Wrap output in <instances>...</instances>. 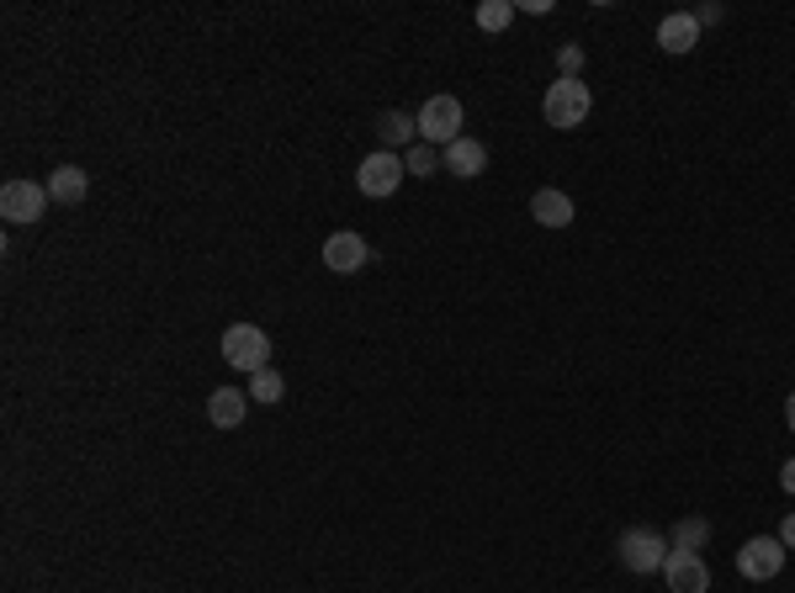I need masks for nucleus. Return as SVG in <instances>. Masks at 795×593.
<instances>
[{
	"mask_svg": "<svg viewBox=\"0 0 795 593\" xmlns=\"http://www.w3.org/2000/svg\"><path fill=\"white\" fill-rule=\"evenodd\" d=\"M583 69V43H562L557 48V80H579Z\"/></svg>",
	"mask_w": 795,
	"mask_h": 593,
	"instance_id": "nucleus-20",
	"label": "nucleus"
},
{
	"mask_svg": "<svg viewBox=\"0 0 795 593\" xmlns=\"http://www.w3.org/2000/svg\"><path fill=\"white\" fill-rule=\"evenodd\" d=\"M48 186H37V180H5L0 186V212H5V223H37L43 212H48Z\"/></svg>",
	"mask_w": 795,
	"mask_h": 593,
	"instance_id": "nucleus-7",
	"label": "nucleus"
},
{
	"mask_svg": "<svg viewBox=\"0 0 795 593\" xmlns=\"http://www.w3.org/2000/svg\"><path fill=\"white\" fill-rule=\"evenodd\" d=\"M223 360L234 366V371H266L271 366V339H266V328L260 324H228L223 328Z\"/></svg>",
	"mask_w": 795,
	"mask_h": 593,
	"instance_id": "nucleus-2",
	"label": "nucleus"
},
{
	"mask_svg": "<svg viewBox=\"0 0 795 593\" xmlns=\"http://www.w3.org/2000/svg\"><path fill=\"white\" fill-rule=\"evenodd\" d=\"M245 414H249L245 387H217L213 398H208V424H213V429H239Z\"/></svg>",
	"mask_w": 795,
	"mask_h": 593,
	"instance_id": "nucleus-10",
	"label": "nucleus"
},
{
	"mask_svg": "<svg viewBox=\"0 0 795 593\" xmlns=\"http://www.w3.org/2000/svg\"><path fill=\"white\" fill-rule=\"evenodd\" d=\"M573 197L568 191H557V186H541L536 197H530V217L541 223V228H568L573 223Z\"/></svg>",
	"mask_w": 795,
	"mask_h": 593,
	"instance_id": "nucleus-11",
	"label": "nucleus"
},
{
	"mask_svg": "<svg viewBox=\"0 0 795 593\" xmlns=\"http://www.w3.org/2000/svg\"><path fill=\"white\" fill-rule=\"evenodd\" d=\"M86 191H91V176L80 170V165H59L54 176H48V197L64 202V208H80L86 202Z\"/></svg>",
	"mask_w": 795,
	"mask_h": 593,
	"instance_id": "nucleus-14",
	"label": "nucleus"
},
{
	"mask_svg": "<svg viewBox=\"0 0 795 593\" xmlns=\"http://www.w3.org/2000/svg\"><path fill=\"white\" fill-rule=\"evenodd\" d=\"M589 112H594V96H589L583 80H551L547 96H541V118H547L551 127H562V133L583 127Z\"/></svg>",
	"mask_w": 795,
	"mask_h": 593,
	"instance_id": "nucleus-1",
	"label": "nucleus"
},
{
	"mask_svg": "<svg viewBox=\"0 0 795 593\" xmlns=\"http://www.w3.org/2000/svg\"><path fill=\"white\" fill-rule=\"evenodd\" d=\"M510 22H515V5H510V0H483V5H478V27L483 32H504Z\"/></svg>",
	"mask_w": 795,
	"mask_h": 593,
	"instance_id": "nucleus-18",
	"label": "nucleus"
},
{
	"mask_svg": "<svg viewBox=\"0 0 795 593\" xmlns=\"http://www.w3.org/2000/svg\"><path fill=\"white\" fill-rule=\"evenodd\" d=\"M780 540H785V551H795V508L785 514V525H780Z\"/></svg>",
	"mask_w": 795,
	"mask_h": 593,
	"instance_id": "nucleus-22",
	"label": "nucleus"
},
{
	"mask_svg": "<svg viewBox=\"0 0 795 593\" xmlns=\"http://www.w3.org/2000/svg\"><path fill=\"white\" fill-rule=\"evenodd\" d=\"M281 398H287V377H281L276 366L249 377V403H281Z\"/></svg>",
	"mask_w": 795,
	"mask_h": 593,
	"instance_id": "nucleus-17",
	"label": "nucleus"
},
{
	"mask_svg": "<svg viewBox=\"0 0 795 593\" xmlns=\"http://www.w3.org/2000/svg\"><path fill=\"white\" fill-rule=\"evenodd\" d=\"M403 154H393V148H377V154H367L361 159V170H356V186H361V197H393L398 186H403Z\"/></svg>",
	"mask_w": 795,
	"mask_h": 593,
	"instance_id": "nucleus-6",
	"label": "nucleus"
},
{
	"mask_svg": "<svg viewBox=\"0 0 795 593\" xmlns=\"http://www.w3.org/2000/svg\"><path fill=\"white\" fill-rule=\"evenodd\" d=\"M785 540L780 535H753L742 551H737V572L742 578H753V583H769V578H780L785 572Z\"/></svg>",
	"mask_w": 795,
	"mask_h": 593,
	"instance_id": "nucleus-5",
	"label": "nucleus"
},
{
	"mask_svg": "<svg viewBox=\"0 0 795 593\" xmlns=\"http://www.w3.org/2000/svg\"><path fill=\"white\" fill-rule=\"evenodd\" d=\"M710 540V519H701V514H690V519H679L673 525V540H669V551H695L701 557V546Z\"/></svg>",
	"mask_w": 795,
	"mask_h": 593,
	"instance_id": "nucleus-16",
	"label": "nucleus"
},
{
	"mask_svg": "<svg viewBox=\"0 0 795 593\" xmlns=\"http://www.w3.org/2000/svg\"><path fill=\"white\" fill-rule=\"evenodd\" d=\"M615 557H620V567L626 572H663V562H669V540L658 530H647V525H637V530H626L620 540H615Z\"/></svg>",
	"mask_w": 795,
	"mask_h": 593,
	"instance_id": "nucleus-3",
	"label": "nucleus"
},
{
	"mask_svg": "<svg viewBox=\"0 0 795 593\" xmlns=\"http://www.w3.org/2000/svg\"><path fill=\"white\" fill-rule=\"evenodd\" d=\"M324 266L335 276H356V270L371 266V244L361 234H350V228H339V234L324 238Z\"/></svg>",
	"mask_w": 795,
	"mask_h": 593,
	"instance_id": "nucleus-8",
	"label": "nucleus"
},
{
	"mask_svg": "<svg viewBox=\"0 0 795 593\" xmlns=\"http://www.w3.org/2000/svg\"><path fill=\"white\" fill-rule=\"evenodd\" d=\"M780 488H785V493H791V499H795V456H791V461H785V467H780Z\"/></svg>",
	"mask_w": 795,
	"mask_h": 593,
	"instance_id": "nucleus-23",
	"label": "nucleus"
},
{
	"mask_svg": "<svg viewBox=\"0 0 795 593\" xmlns=\"http://www.w3.org/2000/svg\"><path fill=\"white\" fill-rule=\"evenodd\" d=\"M695 43H701V27H695L690 11H669V16L658 22V48H663V54H690Z\"/></svg>",
	"mask_w": 795,
	"mask_h": 593,
	"instance_id": "nucleus-12",
	"label": "nucleus"
},
{
	"mask_svg": "<svg viewBox=\"0 0 795 593\" xmlns=\"http://www.w3.org/2000/svg\"><path fill=\"white\" fill-rule=\"evenodd\" d=\"M785 424H791V429H795V392H791V398H785Z\"/></svg>",
	"mask_w": 795,
	"mask_h": 593,
	"instance_id": "nucleus-24",
	"label": "nucleus"
},
{
	"mask_svg": "<svg viewBox=\"0 0 795 593\" xmlns=\"http://www.w3.org/2000/svg\"><path fill=\"white\" fill-rule=\"evenodd\" d=\"M663 578H669V593H710V567L695 551H669Z\"/></svg>",
	"mask_w": 795,
	"mask_h": 593,
	"instance_id": "nucleus-9",
	"label": "nucleus"
},
{
	"mask_svg": "<svg viewBox=\"0 0 795 593\" xmlns=\"http://www.w3.org/2000/svg\"><path fill=\"white\" fill-rule=\"evenodd\" d=\"M461 101L457 96H429L419 107V144H457L461 138Z\"/></svg>",
	"mask_w": 795,
	"mask_h": 593,
	"instance_id": "nucleus-4",
	"label": "nucleus"
},
{
	"mask_svg": "<svg viewBox=\"0 0 795 593\" xmlns=\"http://www.w3.org/2000/svg\"><path fill=\"white\" fill-rule=\"evenodd\" d=\"M446 170H451V176H461V180L483 176V170H489V144H478V138H467V133H461L457 144H446Z\"/></svg>",
	"mask_w": 795,
	"mask_h": 593,
	"instance_id": "nucleus-13",
	"label": "nucleus"
},
{
	"mask_svg": "<svg viewBox=\"0 0 795 593\" xmlns=\"http://www.w3.org/2000/svg\"><path fill=\"white\" fill-rule=\"evenodd\" d=\"M414 133H419V118H408V112H382V118H377V138H382V148H398V144L414 148Z\"/></svg>",
	"mask_w": 795,
	"mask_h": 593,
	"instance_id": "nucleus-15",
	"label": "nucleus"
},
{
	"mask_svg": "<svg viewBox=\"0 0 795 593\" xmlns=\"http://www.w3.org/2000/svg\"><path fill=\"white\" fill-rule=\"evenodd\" d=\"M690 16H695V27H716V22H721V16H727V11H721V5H716V0H705V5H695V11H690Z\"/></svg>",
	"mask_w": 795,
	"mask_h": 593,
	"instance_id": "nucleus-21",
	"label": "nucleus"
},
{
	"mask_svg": "<svg viewBox=\"0 0 795 593\" xmlns=\"http://www.w3.org/2000/svg\"><path fill=\"white\" fill-rule=\"evenodd\" d=\"M403 170L408 176H435L440 170V154H435V144H414L408 154H403Z\"/></svg>",
	"mask_w": 795,
	"mask_h": 593,
	"instance_id": "nucleus-19",
	"label": "nucleus"
}]
</instances>
